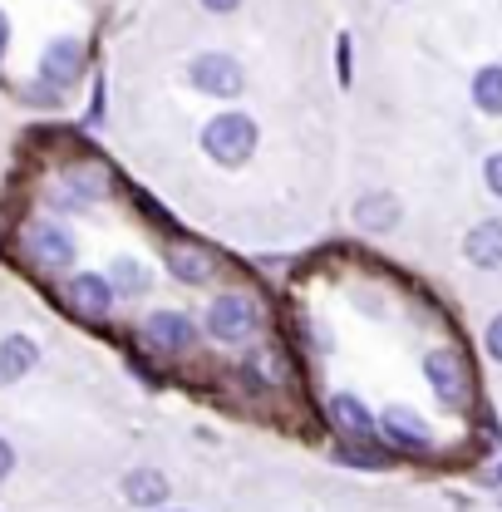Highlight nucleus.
Returning a JSON list of instances; mask_svg holds the SVG:
<instances>
[{
	"mask_svg": "<svg viewBox=\"0 0 502 512\" xmlns=\"http://www.w3.org/2000/svg\"><path fill=\"white\" fill-rule=\"evenodd\" d=\"M493 478H498V483H502V463H498V473H493Z\"/></svg>",
	"mask_w": 502,
	"mask_h": 512,
	"instance_id": "obj_27",
	"label": "nucleus"
},
{
	"mask_svg": "<svg viewBox=\"0 0 502 512\" xmlns=\"http://www.w3.org/2000/svg\"><path fill=\"white\" fill-rule=\"evenodd\" d=\"M463 256H468L478 271H498L502 266V222L498 217L478 222V227L463 237Z\"/></svg>",
	"mask_w": 502,
	"mask_h": 512,
	"instance_id": "obj_16",
	"label": "nucleus"
},
{
	"mask_svg": "<svg viewBox=\"0 0 502 512\" xmlns=\"http://www.w3.org/2000/svg\"><path fill=\"white\" fill-rule=\"evenodd\" d=\"M158 512H192V508H158Z\"/></svg>",
	"mask_w": 502,
	"mask_h": 512,
	"instance_id": "obj_26",
	"label": "nucleus"
},
{
	"mask_svg": "<svg viewBox=\"0 0 502 512\" xmlns=\"http://www.w3.org/2000/svg\"><path fill=\"white\" fill-rule=\"evenodd\" d=\"M424 380L439 394L443 409H468L473 404V370H468L463 350H453V345H439V350L424 355Z\"/></svg>",
	"mask_w": 502,
	"mask_h": 512,
	"instance_id": "obj_4",
	"label": "nucleus"
},
{
	"mask_svg": "<svg viewBox=\"0 0 502 512\" xmlns=\"http://www.w3.org/2000/svg\"><path fill=\"white\" fill-rule=\"evenodd\" d=\"M483 183H488V192L502 197V153H493V158L483 163Z\"/></svg>",
	"mask_w": 502,
	"mask_h": 512,
	"instance_id": "obj_22",
	"label": "nucleus"
},
{
	"mask_svg": "<svg viewBox=\"0 0 502 512\" xmlns=\"http://www.w3.org/2000/svg\"><path fill=\"white\" fill-rule=\"evenodd\" d=\"M163 266H168V276H173L178 286H207L222 261H217V252H212L207 242H168Z\"/></svg>",
	"mask_w": 502,
	"mask_h": 512,
	"instance_id": "obj_9",
	"label": "nucleus"
},
{
	"mask_svg": "<svg viewBox=\"0 0 502 512\" xmlns=\"http://www.w3.org/2000/svg\"><path fill=\"white\" fill-rule=\"evenodd\" d=\"M5 50H10V20H5V10H0V60H5Z\"/></svg>",
	"mask_w": 502,
	"mask_h": 512,
	"instance_id": "obj_25",
	"label": "nucleus"
},
{
	"mask_svg": "<svg viewBox=\"0 0 502 512\" xmlns=\"http://www.w3.org/2000/svg\"><path fill=\"white\" fill-rule=\"evenodd\" d=\"M79 74H84V40H74V35L50 40L45 55H40V84L55 89V94H64Z\"/></svg>",
	"mask_w": 502,
	"mask_h": 512,
	"instance_id": "obj_11",
	"label": "nucleus"
},
{
	"mask_svg": "<svg viewBox=\"0 0 502 512\" xmlns=\"http://www.w3.org/2000/svg\"><path fill=\"white\" fill-rule=\"evenodd\" d=\"M20 247H25V256H30V266L55 271V276H69V266H74V256H79L74 232L60 227L55 217H35V222H25V227H20Z\"/></svg>",
	"mask_w": 502,
	"mask_h": 512,
	"instance_id": "obj_3",
	"label": "nucleus"
},
{
	"mask_svg": "<svg viewBox=\"0 0 502 512\" xmlns=\"http://www.w3.org/2000/svg\"><path fill=\"white\" fill-rule=\"evenodd\" d=\"M60 296L64 306L74 311V320H84V325H104L114 316V291H109L104 271H69Z\"/></svg>",
	"mask_w": 502,
	"mask_h": 512,
	"instance_id": "obj_7",
	"label": "nucleus"
},
{
	"mask_svg": "<svg viewBox=\"0 0 502 512\" xmlns=\"http://www.w3.org/2000/svg\"><path fill=\"white\" fill-rule=\"evenodd\" d=\"M335 64H340V84H350V79H355V55H350V35H340V40H335Z\"/></svg>",
	"mask_w": 502,
	"mask_h": 512,
	"instance_id": "obj_20",
	"label": "nucleus"
},
{
	"mask_svg": "<svg viewBox=\"0 0 502 512\" xmlns=\"http://www.w3.org/2000/svg\"><path fill=\"white\" fill-rule=\"evenodd\" d=\"M202 153H207V163H217V168H227V173H237V168H247L251 153H256V143H261V128L251 114H237V109H227V114H217V119H207L202 124Z\"/></svg>",
	"mask_w": 502,
	"mask_h": 512,
	"instance_id": "obj_1",
	"label": "nucleus"
},
{
	"mask_svg": "<svg viewBox=\"0 0 502 512\" xmlns=\"http://www.w3.org/2000/svg\"><path fill=\"white\" fill-rule=\"evenodd\" d=\"M10 473H15V444L0 434V483H10Z\"/></svg>",
	"mask_w": 502,
	"mask_h": 512,
	"instance_id": "obj_23",
	"label": "nucleus"
},
{
	"mask_svg": "<svg viewBox=\"0 0 502 512\" xmlns=\"http://www.w3.org/2000/svg\"><path fill=\"white\" fill-rule=\"evenodd\" d=\"M104 281H109L114 301H138V296H148V291H153V266H148V261H138V256L119 252V256H109Z\"/></svg>",
	"mask_w": 502,
	"mask_h": 512,
	"instance_id": "obj_12",
	"label": "nucleus"
},
{
	"mask_svg": "<svg viewBox=\"0 0 502 512\" xmlns=\"http://www.w3.org/2000/svg\"><path fill=\"white\" fill-rule=\"evenodd\" d=\"M399 217H404V202H399L394 192H365V197L355 202V227H360V232L384 237V232L399 227Z\"/></svg>",
	"mask_w": 502,
	"mask_h": 512,
	"instance_id": "obj_14",
	"label": "nucleus"
},
{
	"mask_svg": "<svg viewBox=\"0 0 502 512\" xmlns=\"http://www.w3.org/2000/svg\"><path fill=\"white\" fill-rule=\"evenodd\" d=\"M202 5H207V10H212V15H232V10H237V5H242V0H202Z\"/></svg>",
	"mask_w": 502,
	"mask_h": 512,
	"instance_id": "obj_24",
	"label": "nucleus"
},
{
	"mask_svg": "<svg viewBox=\"0 0 502 512\" xmlns=\"http://www.w3.org/2000/svg\"><path fill=\"white\" fill-rule=\"evenodd\" d=\"M35 365H40V345L30 340V335H5L0 340V389H10V384H20L25 375H35Z\"/></svg>",
	"mask_w": 502,
	"mask_h": 512,
	"instance_id": "obj_15",
	"label": "nucleus"
},
{
	"mask_svg": "<svg viewBox=\"0 0 502 512\" xmlns=\"http://www.w3.org/2000/svg\"><path fill=\"white\" fill-rule=\"evenodd\" d=\"M325 414H330L335 434H340V439H350V444H375L379 439L375 414H370V409H365V399H360V394H350V389L330 394V399H325Z\"/></svg>",
	"mask_w": 502,
	"mask_h": 512,
	"instance_id": "obj_10",
	"label": "nucleus"
},
{
	"mask_svg": "<svg viewBox=\"0 0 502 512\" xmlns=\"http://www.w3.org/2000/svg\"><path fill=\"white\" fill-rule=\"evenodd\" d=\"M483 345H488V355L502 365V316L488 320V330H483Z\"/></svg>",
	"mask_w": 502,
	"mask_h": 512,
	"instance_id": "obj_21",
	"label": "nucleus"
},
{
	"mask_svg": "<svg viewBox=\"0 0 502 512\" xmlns=\"http://www.w3.org/2000/svg\"><path fill=\"white\" fill-rule=\"evenodd\" d=\"M473 104L483 109V114H502V64H483L478 74H473Z\"/></svg>",
	"mask_w": 502,
	"mask_h": 512,
	"instance_id": "obj_18",
	"label": "nucleus"
},
{
	"mask_svg": "<svg viewBox=\"0 0 502 512\" xmlns=\"http://www.w3.org/2000/svg\"><path fill=\"white\" fill-rule=\"evenodd\" d=\"M335 463H355V468H384L389 458H384V453H365L360 444H350V448H335Z\"/></svg>",
	"mask_w": 502,
	"mask_h": 512,
	"instance_id": "obj_19",
	"label": "nucleus"
},
{
	"mask_svg": "<svg viewBox=\"0 0 502 512\" xmlns=\"http://www.w3.org/2000/svg\"><path fill=\"white\" fill-rule=\"evenodd\" d=\"M188 84L207 99H237L247 89V69H242V60H232L222 50H202L188 60Z\"/></svg>",
	"mask_w": 502,
	"mask_h": 512,
	"instance_id": "obj_5",
	"label": "nucleus"
},
{
	"mask_svg": "<svg viewBox=\"0 0 502 512\" xmlns=\"http://www.w3.org/2000/svg\"><path fill=\"white\" fill-rule=\"evenodd\" d=\"M375 429L394 453H409V458H429V453H434V429H429L414 409H404V404H389L375 419Z\"/></svg>",
	"mask_w": 502,
	"mask_h": 512,
	"instance_id": "obj_8",
	"label": "nucleus"
},
{
	"mask_svg": "<svg viewBox=\"0 0 502 512\" xmlns=\"http://www.w3.org/2000/svg\"><path fill=\"white\" fill-rule=\"evenodd\" d=\"M138 335H143V345L153 355H188L192 345H197V320L188 311L163 306V311H148V316L138 320Z\"/></svg>",
	"mask_w": 502,
	"mask_h": 512,
	"instance_id": "obj_6",
	"label": "nucleus"
},
{
	"mask_svg": "<svg viewBox=\"0 0 502 512\" xmlns=\"http://www.w3.org/2000/svg\"><path fill=\"white\" fill-rule=\"evenodd\" d=\"M247 370L261 384H271V389H286V384H291V365H286V350H281V345H261V350H251Z\"/></svg>",
	"mask_w": 502,
	"mask_h": 512,
	"instance_id": "obj_17",
	"label": "nucleus"
},
{
	"mask_svg": "<svg viewBox=\"0 0 502 512\" xmlns=\"http://www.w3.org/2000/svg\"><path fill=\"white\" fill-rule=\"evenodd\" d=\"M119 493H124L128 508L158 512V508H168V493H173V483L163 478V468H133V473H124Z\"/></svg>",
	"mask_w": 502,
	"mask_h": 512,
	"instance_id": "obj_13",
	"label": "nucleus"
},
{
	"mask_svg": "<svg viewBox=\"0 0 502 512\" xmlns=\"http://www.w3.org/2000/svg\"><path fill=\"white\" fill-rule=\"evenodd\" d=\"M202 330L217 345H247L251 335L261 330V301L251 291H222L212 296V306L202 311Z\"/></svg>",
	"mask_w": 502,
	"mask_h": 512,
	"instance_id": "obj_2",
	"label": "nucleus"
}]
</instances>
